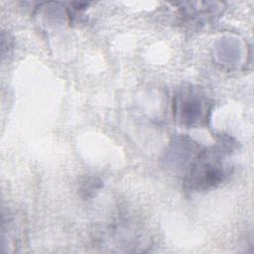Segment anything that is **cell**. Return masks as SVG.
I'll use <instances>...</instances> for the list:
<instances>
[{
  "label": "cell",
  "mask_w": 254,
  "mask_h": 254,
  "mask_svg": "<svg viewBox=\"0 0 254 254\" xmlns=\"http://www.w3.org/2000/svg\"><path fill=\"white\" fill-rule=\"evenodd\" d=\"M232 149L229 141L198 151L186 171L185 187L190 191H206L219 186L227 176L226 157Z\"/></svg>",
  "instance_id": "obj_1"
},
{
  "label": "cell",
  "mask_w": 254,
  "mask_h": 254,
  "mask_svg": "<svg viewBox=\"0 0 254 254\" xmlns=\"http://www.w3.org/2000/svg\"><path fill=\"white\" fill-rule=\"evenodd\" d=\"M96 245L110 251H143L150 245V237L137 219L118 216L95 235Z\"/></svg>",
  "instance_id": "obj_2"
},
{
  "label": "cell",
  "mask_w": 254,
  "mask_h": 254,
  "mask_svg": "<svg viewBox=\"0 0 254 254\" xmlns=\"http://www.w3.org/2000/svg\"><path fill=\"white\" fill-rule=\"evenodd\" d=\"M212 101L197 86L181 87L173 99L174 117L185 128H198L209 120Z\"/></svg>",
  "instance_id": "obj_3"
},
{
  "label": "cell",
  "mask_w": 254,
  "mask_h": 254,
  "mask_svg": "<svg viewBox=\"0 0 254 254\" xmlns=\"http://www.w3.org/2000/svg\"><path fill=\"white\" fill-rule=\"evenodd\" d=\"M1 252H20L27 245V223L22 213L8 210L3 214Z\"/></svg>",
  "instance_id": "obj_4"
},
{
  "label": "cell",
  "mask_w": 254,
  "mask_h": 254,
  "mask_svg": "<svg viewBox=\"0 0 254 254\" xmlns=\"http://www.w3.org/2000/svg\"><path fill=\"white\" fill-rule=\"evenodd\" d=\"M197 153L198 147L194 142L188 138L178 137L171 142L166 152V161L175 169L184 168L187 171Z\"/></svg>",
  "instance_id": "obj_5"
},
{
  "label": "cell",
  "mask_w": 254,
  "mask_h": 254,
  "mask_svg": "<svg viewBox=\"0 0 254 254\" xmlns=\"http://www.w3.org/2000/svg\"><path fill=\"white\" fill-rule=\"evenodd\" d=\"M101 187L102 182L100 181V179L96 177H86L80 183V195L84 199H90L96 194V192L101 189Z\"/></svg>",
  "instance_id": "obj_6"
}]
</instances>
